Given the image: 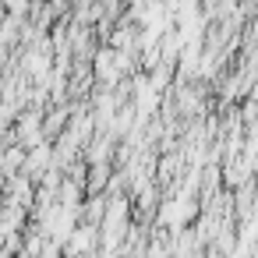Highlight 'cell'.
I'll return each mask as SVG.
<instances>
[{
    "instance_id": "1",
    "label": "cell",
    "mask_w": 258,
    "mask_h": 258,
    "mask_svg": "<svg viewBox=\"0 0 258 258\" xmlns=\"http://www.w3.org/2000/svg\"><path fill=\"white\" fill-rule=\"evenodd\" d=\"M195 4H198V0H195Z\"/></svg>"
}]
</instances>
